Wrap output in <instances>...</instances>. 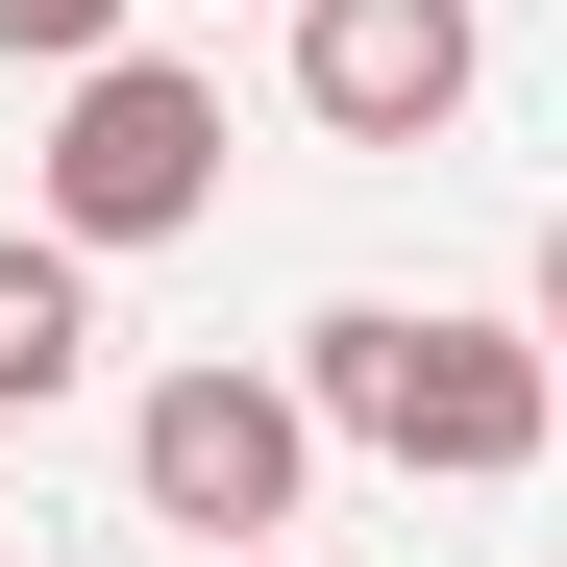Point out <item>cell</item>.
<instances>
[{
    "label": "cell",
    "mask_w": 567,
    "mask_h": 567,
    "mask_svg": "<svg viewBox=\"0 0 567 567\" xmlns=\"http://www.w3.org/2000/svg\"><path fill=\"white\" fill-rule=\"evenodd\" d=\"M297 395H321L370 468H420V494H518V468L567 444L543 321H444V297H321V321H297Z\"/></svg>",
    "instance_id": "6da1fadb"
},
{
    "label": "cell",
    "mask_w": 567,
    "mask_h": 567,
    "mask_svg": "<svg viewBox=\"0 0 567 567\" xmlns=\"http://www.w3.org/2000/svg\"><path fill=\"white\" fill-rule=\"evenodd\" d=\"M50 223L74 247H173L223 198V74H173V50H100V74H50Z\"/></svg>",
    "instance_id": "7a4b0ae2"
},
{
    "label": "cell",
    "mask_w": 567,
    "mask_h": 567,
    "mask_svg": "<svg viewBox=\"0 0 567 567\" xmlns=\"http://www.w3.org/2000/svg\"><path fill=\"white\" fill-rule=\"evenodd\" d=\"M321 395H297V370H148V420H124V468H148V518L173 543H297V494H321Z\"/></svg>",
    "instance_id": "3957f363"
},
{
    "label": "cell",
    "mask_w": 567,
    "mask_h": 567,
    "mask_svg": "<svg viewBox=\"0 0 567 567\" xmlns=\"http://www.w3.org/2000/svg\"><path fill=\"white\" fill-rule=\"evenodd\" d=\"M468 74H494L468 0H297V124H321V148H444Z\"/></svg>",
    "instance_id": "277c9868"
},
{
    "label": "cell",
    "mask_w": 567,
    "mask_h": 567,
    "mask_svg": "<svg viewBox=\"0 0 567 567\" xmlns=\"http://www.w3.org/2000/svg\"><path fill=\"white\" fill-rule=\"evenodd\" d=\"M74 370H100V247H74V223H0V420H50Z\"/></svg>",
    "instance_id": "5b68a950"
},
{
    "label": "cell",
    "mask_w": 567,
    "mask_h": 567,
    "mask_svg": "<svg viewBox=\"0 0 567 567\" xmlns=\"http://www.w3.org/2000/svg\"><path fill=\"white\" fill-rule=\"evenodd\" d=\"M0 50H25V74H100V50H124V0H0Z\"/></svg>",
    "instance_id": "8992f818"
},
{
    "label": "cell",
    "mask_w": 567,
    "mask_h": 567,
    "mask_svg": "<svg viewBox=\"0 0 567 567\" xmlns=\"http://www.w3.org/2000/svg\"><path fill=\"white\" fill-rule=\"evenodd\" d=\"M543 370H567V223H543Z\"/></svg>",
    "instance_id": "52a82bcc"
},
{
    "label": "cell",
    "mask_w": 567,
    "mask_h": 567,
    "mask_svg": "<svg viewBox=\"0 0 567 567\" xmlns=\"http://www.w3.org/2000/svg\"><path fill=\"white\" fill-rule=\"evenodd\" d=\"M223 567H297V543H223Z\"/></svg>",
    "instance_id": "ba28073f"
}]
</instances>
